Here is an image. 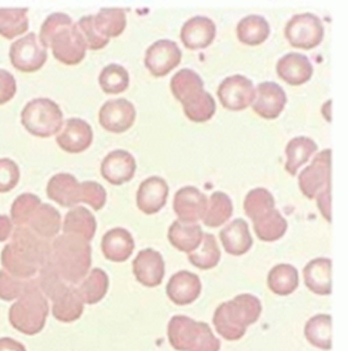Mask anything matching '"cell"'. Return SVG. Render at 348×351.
Here are the masks:
<instances>
[{
    "instance_id": "6da1fadb",
    "label": "cell",
    "mask_w": 348,
    "mask_h": 351,
    "mask_svg": "<svg viewBox=\"0 0 348 351\" xmlns=\"http://www.w3.org/2000/svg\"><path fill=\"white\" fill-rule=\"evenodd\" d=\"M50 241L35 234L28 227L16 226L10 243L1 251V265L11 276L29 280L50 262Z\"/></svg>"
},
{
    "instance_id": "7a4b0ae2",
    "label": "cell",
    "mask_w": 348,
    "mask_h": 351,
    "mask_svg": "<svg viewBox=\"0 0 348 351\" xmlns=\"http://www.w3.org/2000/svg\"><path fill=\"white\" fill-rule=\"evenodd\" d=\"M39 39L46 49H52L55 60L63 64L75 66L85 58L87 46L82 34L71 17L65 14L49 16L41 25Z\"/></svg>"
},
{
    "instance_id": "3957f363",
    "label": "cell",
    "mask_w": 348,
    "mask_h": 351,
    "mask_svg": "<svg viewBox=\"0 0 348 351\" xmlns=\"http://www.w3.org/2000/svg\"><path fill=\"white\" fill-rule=\"evenodd\" d=\"M50 263L68 284H80L92 265L90 241L71 234L57 237L51 243Z\"/></svg>"
},
{
    "instance_id": "277c9868",
    "label": "cell",
    "mask_w": 348,
    "mask_h": 351,
    "mask_svg": "<svg viewBox=\"0 0 348 351\" xmlns=\"http://www.w3.org/2000/svg\"><path fill=\"white\" fill-rule=\"evenodd\" d=\"M262 303L257 297L249 293L235 297L233 301L224 302L214 314V328L227 341H239L246 333L249 325L260 316Z\"/></svg>"
},
{
    "instance_id": "5b68a950",
    "label": "cell",
    "mask_w": 348,
    "mask_h": 351,
    "mask_svg": "<svg viewBox=\"0 0 348 351\" xmlns=\"http://www.w3.org/2000/svg\"><path fill=\"white\" fill-rule=\"evenodd\" d=\"M49 315L47 298L36 285L35 278L29 279L25 291L11 306L9 320L17 331L34 336L42 331Z\"/></svg>"
},
{
    "instance_id": "8992f818",
    "label": "cell",
    "mask_w": 348,
    "mask_h": 351,
    "mask_svg": "<svg viewBox=\"0 0 348 351\" xmlns=\"http://www.w3.org/2000/svg\"><path fill=\"white\" fill-rule=\"evenodd\" d=\"M170 344L177 351H219L221 341L205 322L176 315L168 324Z\"/></svg>"
},
{
    "instance_id": "52a82bcc",
    "label": "cell",
    "mask_w": 348,
    "mask_h": 351,
    "mask_svg": "<svg viewBox=\"0 0 348 351\" xmlns=\"http://www.w3.org/2000/svg\"><path fill=\"white\" fill-rule=\"evenodd\" d=\"M21 121L30 134L50 138L62 130L63 112L60 106L49 98H35L25 104Z\"/></svg>"
},
{
    "instance_id": "ba28073f",
    "label": "cell",
    "mask_w": 348,
    "mask_h": 351,
    "mask_svg": "<svg viewBox=\"0 0 348 351\" xmlns=\"http://www.w3.org/2000/svg\"><path fill=\"white\" fill-rule=\"evenodd\" d=\"M284 36L293 47L311 50L323 40V23L314 14L295 15L286 25Z\"/></svg>"
},
{
    "instance_id": "9c48e42d",
    "label": "cell",
    "mask_w": 348,
    "mask_h": 351,
    "mask_svg": "<svg viewBox=\"0 0 348 351\" xmlns=\"http://www.w3.org/2000/svg\"><path fill=\"white\" fill-rule=\"evenodd\" d=\"M9 56L15 69L22 73H34L45 64L47 49L35 33H29L11 44Z\"/></svg>"
},
{
    "instance_id": "30bf717a",
    "label": "cell",
    "mask_w": 348,
    "mask_h": 351,
    "mask_svg": "<svg viewBox=\"0 0 348 351\" xmlns=\"http://www.w3.org/2000/svg\"><path fill=\"white\" fill-rule=\"evenodd\" d=\"M298 181L300 190L310 199L332 185V150L317 154L312 163L299 174Z\"/></svg>"
},
{
    "instance_id": "8fae6325",
    "label": "cell",
    "mask_w": 348,
    "mask_h": 351,
    "mask_svg": "<svg viewBox=\"0 0 348 351\" xmlns=\"http://www.w3.org/2000/svg\"><path fill=\"white\" fill-rule=\"evenodd\" d=\"M254 93L253 82L243 75L224 79L217 90L221 104L230 111H241L249 108L253 101Z\"/></svg>"
},
{
    "instance_id": "7c38bea8",
    "label": "cell",
    "mask_w": 348,
    "mask_h": 351,
    "mask_svg": "<svg viewBox=\"0 0 348 351\" xmlns=\"http://www.w3.org/2000/svg\"><path fill=\"white\" fill-rule=\"evenodd\" d=\"M182 52L176 43L158 40L149 46L145 55V66L153 76L160 77L169 74L179 66Z\"/></svg>"
},
{
    "instance_id": "4fadbf2b",
    "label": "cell",
    "mask_w": 348,
    "mask_h": 351,
    "mask_svg": "<svg viewBox=\"0 0 348 351\" xmlns=\"http://www.w3.org/2000/svg\"><path fill=\"white\" fill-rule=\"evenodd\" d=\"M286 103L287 95L284 88L275 82L266 81L259 84L257 87L252 108L254 112L260 117L266 120H275L281 115Z\"/></svg>"
},
{
    "instance_id": "5bb4252c",
    "label": "cell",
    "mask_w": 348,
    "mask_h": 351,
    "mask_svg": "<svg viewBox=\"0 0 348 351\" xmlns=\"http://www.w3.org/2000/svg\"><path fill=\"white\" fill-rule=\"evenodd\" d=\"M136 111L129 101L120 98L105 103L99 111L101 127L111 133H123L134 125Z\"/></svg>"
},
{
    "instance_id": "9a60e30c",
    "label": "cell",
    "mask_w": 348,
    "mask_h": 351,
    "mask_svg": "<svg viewBox=\"0 0 348 351\" xmlns=\"http://www.w3.org/2000/svg\"><path fill=\"white\" fill-rule=\"evenodd\" d=\"M173 206L176 215L179 216V221L195 223L204 217L208 198L197 187L186 186L176 192Z\"/></svg>"
},
{
    "instance_id": "2e32d148",
    "label": "cell",
    "mask_w": 348,
    "mask_h": 351,
    "mask_svg": "<svg viewBox=\"0 0 348 351\" xmlns=\"http://www.w3.org/2000/svg\"><path fill=\"white\" fill-rule=\"evenodd\" d=\"M133 271L140 284L147 287L160 285L165 274L163 256L153 249L141 250L133 262Z\"/></svg>"
},
{
    "instance_id": "e0dca14e",
    "label": "cell",
    "mask_w": 348,
    "mask_h": 351,
    "mask_svg": "<svg viewBox=\"0 0 348 351\" xmlns=\"http://www.w3.org/2000/svg\"><path fill=\"white\" fill-rule=\"evenodd\" d=\"M101 176L111 185L120 186L132 180L136 171L135 158L128 151H111L101 162Z\"/></svg>"
},
{
    "instance_id": "ac0fdd59",
    "label": "cell",
    "mask_w": 348,
    "mask_h": 351,
    "mask_svg": "<svg viewBox=\"0 0 348 351\" xmlns=\"http://www.w3.org/2000/svg\"><path fill=\"white\" fill-rule=\"evenodd\" d=\"M62 150L70 154H80L87 150L93 141V131L86 121L81 119H69L55 138Z\"/></svg>"
},
{
    "instance_id": "d6986e66",
    "label": "cell",
    "mask_w": 348,
    "mask_h": 351,
    "mask_svg": "<svg viewBox=\"0 0 348 351\" xmlns=\"http://www.w3.org/2000/svg\"><path fill=\"white\" fill-rule=\"evenodd\" d=\"M169 186L160 176H151L142 181L136 195V204L146 215L156 214L166 204Z\"/></svg>"
},
{
    "instance_id": "ffe728a7",
    "label": "cell",
    "mask_w": 348,
    "mask_h": 351,
    "mask_svg": "<svg viewBox=\"0 0 348 351\" xmlns=\"http://www.w3.org/2000/svg\"><path fill=\"white\" fill-rule=\"evenodd\" d=\"M201 293V281L199 276L188 271H177L170 278L166 285V295L170 301L177 306H187L193 303Z\"/></svg>"
},
{
    "instance_id": "44dd1931",
    "label": "cell",
    "mask_w": 348,
    "mask_h": 351,
    "mask_svg": "<svg viewBox=\"0 0 348 351\" xmlns=\"http://www.w3.org/2000/svg\"><path fill=\"white\" fill-rule=\"evenodd\" d=\"M216 36L214 21L197 16L184 23L181 29V40L189 50H201L211 45Z\"/></svg>"
},
{
    "instance_id": "7402d4cb",
    "label": "cell",
    "mask_w": 348,
    "mask_h": 351,
    "mask_svg": "<svg viewBox=\"0 0 348 351\" xmlns=\"http://www.w3.org/2000/svg\"><path fill=\"white\" fill-rule=\"evenodd\" d=\"M52 301V314L60 322H73L80 319L85 303L77 287L66 284L55 293Z\"/></svg>"
},
{
    "instance_id": "603a6c76",
    "label": "cell",
    "mask_w": 348,
    "mask_h": 351,
    "mask_svg": "<svg viewBox=\"0 0 348 351\" xmlns=\"http://www.w3.org/2000/svg\"><path fill=\"white\" fill-rule=\"evenodd\" d=\"M47 197L64 208H73L81 202L80 182L71 174L60 173L51 178L46 187Z\"/></svg>"
},
{
    "instance_id": "cb8c5ba5",
    "label": "cell",
    "mask_w": 348,
    "mask_h": 351,
    "mask_svg": "<svg viewBox=\"0 0 348 351\" xmlns=\"http://www.w3.org/2000/svg\"><path fill=\"white\" fill-rule=\"evenodd\" d=\"M277 75L289 85L306 84L314 73V66L308 57L301 53H288L277 62Z\"/></svg>"
},
{
    "instance_id": "d4e9b609",
    "label": "cell",
    "mask_w": 348,
    "mask_h": 351,
    "mask_svg": "<svg viewBox=\"0 0 348 351\" xmlns=\"http://www.w3.org/2000/svg\"><path fill=\"white\" fill-rule=\"evenodd\" d=\"M179 101L184 106L186 116L193 122H206L211 120L216 112L214 98L204 90V86L189 90Z\"/></svg>"
},
{
    "instance_id": "484cf974",
    "label": "cell",
    "mask_w": 348,
    "mask_h": 351,
    "mask_svg": "<svg viewBox=\"0 0 348 351\" xmlns=\"http://www.w3.org/2000/svg\"><path fill=\"white\" fill-rule=\"evenodd\" d=\"M219 238L225 251L234 256L245 255L253 244L249 223L243 219L232 221L224 227L219 233Z\"/></svg>"
},
{
    "instance_id": "4316f807",
    "label": "cell",
    "mask_w": 348,
    "mask_h": 351,
    "mask_svg": "<svg viewBox=\"0 0 348 351\" xmlns=\"http://www.w3.org/2000/svg\"><path fill=\"white\" fill-rule=\"evenodd\" d=\"M135 243L129 232L125 228L110 230L101 241L104 256L112 262H125L132 256Z\"/></svg>"
},
{
    "instance_id": "83f0119b",
    "label": "cell",
    "mask_w": 348,
    "mask_h": 351,
    "mask_svg": "<svg viewBox=\"0 0 348 351\" xmlns=\"http://www.w3.org/2000/svg\"><path fill=\"white\" fill-rule=\"evenodd\" d=\"M303 280L310 291L319 296L332 293V261L319 257L308 262L303 268Z\"/></svg>"
},
{
    "instance_id": "f1b7e54d",
    "label": "cell",
    "mask_w": 348,
    "mask_h": 351,
    "mask_svg": "<svg viewBox=\"0 0 348 351\" xmlns=\"http://www.w3.org/2000/svg\"><path fill=\"white\" fill-rule=\"evenodd\" d=\"M62 226L60 211L50 204H42L36 209L32 216L27 227L35 234L51 241L58 236Z\"/></svg>"
},
{
    "instance_id": "f546056e",
    "label": "cell",
    "mask_w": 348,
    "mask_h": 351,
    "mask_svg": "<svg viewBox=\"0 0 348 351\" xmlns=\"http://www.w3.org/2000/svg\"><path fill=\"white\" fill-rule=\"evenodd\" d=\"M63 231L64 234L80 237L90 241L97 231V221L88 209L84 206H75L65 216Z\"/></svg>"
},
{
    "instance_id": "4dcf8cb0",
    "label": "cell",
    "mask_w": 348,
    "mask_h": 351,
    "mask_svg": "<svg viewBox=\"0 0 348 351\" xmlns=\"http://www.w3.org/2000/svg\"><path fill=\"white\" fill-rule=\"evenodd\" d=\"M203 230L198 223H184L175 221L170 226L168 238L171 245L184 252L195 251L203 241Z\"/></svg>"
},
{
    "instance_id": "1f68e13d",
    "label": "cell",
    "mask_w": 348,
    "mask_h": 351,
    "mask_svg": "<svg viewBox=\"0 0 348 351\" xmlns=\"http://www.w3.org/2000/svg\"><path fill=\"white\" fill-rule=\"evenodd\" d=\"M305 337L312 346L330 350L333 346V319L328 314L314 315L305 325Z\"/></svg>"
},
{
    "instance_id": "d6a6232c",
    "label": "cell",
    "mask_w": 348,
    "mask_h": 351,
    "mask_svg": "<svg viewBox=\"0 0 348 351\" xmlns=\"http://www.w3.org/2000/svg\"><path fill=\"white\" fill-rule=\"evenodd\" d=\"M317 151V144L311 138L306 136H297L289 141L286 147V171L290 176H297L299 168L305 165L310 160V157Z\"/></svg>"
},
{
    "instance_id": "836d02e7",
    "label": "cell",
    "mask_w": 348,
    "mask_h": 351,
    "mask_svg": "<svg viewBox=\"0 0 348 351\" xmlns=\"http://www.w3.org/2000/svg\"><path fill=\"white\" fill-rule=\"evenodd\" d=\"M240 43L245 45L256 46L263 44L270 34L268 21L258 15H251L240 21L236 27Z\"/></svg>"
},
{
    "instance_id": "e575fe53",
    "label": "cell",
    "mask_w": 348,
    "mask_h": 351,
    "mask_svg": "<svg viewBox=\"0 0 348 351\" xmlns=\"http://www.w3.org/2000/svg\"><path fill=\"white\" fill-rule=\"evenodd\" d=\"M28 28V9L0 8V36L11 40L16 36L25 34Z\"/></svg>"
},
{
    "instance_id": "d590c367",
    "label": "cell",
    "mask_w": 348,
    "mask_h": 351,
    "mask_svg": "<svg viewBox=\"0 0 348 351\" xmlns=\"http://www.w3.org/2000/svg\"><path fill=\"white\" fill-rule=\"evenodd\" d=\"M109 289V276L100 268L92 269L81 281L77 291L86 304H95L104 298Z\"/></svg>"
},
{
    "instance_id": "8d00e7d4",
    "label": "cell",
    "mask_w": 348,
    "mask_h": 351,
    "mask_svg": "<svg viewBox=\"0 0 348 351\" xmlns=\"http://www.w3.org/2000/svg\"><path fill=\"white\" fill-rule=\"evenodd\" d=\"M95 28L105 38L120 36L125 29L127 17L125 11L120 8H106L100 9L97 15L93 16Z\"/></svg>"
},
{
    "instance_id": "74e56055",
    "label": "cell",
    "mask_w": 348,
    "mask_h": 351,
    "mask_svg": "<svg viewBox=\"0 0 348 351\" xmlns=\"http://www.w3.org/2000/svg\"><path fill=\"white\" fill-rule=\"evenodd\" d=\"M298 285V271L290 265H277L269 273V289L279 296H288L297 290Z\"/></svg>"
},
{
    "instance_id": "f35d334b",
    "label": "cell",
    "mask_w": 348,
    "mask_h": 351,
    "mask_svg": "<svg viewBox=\"0 0 348 351\" xmlns=\"http://www.w3.org/2000/svg\"><path fill=\"white\" fill-rule=\"evenodd\" d=\"M254 232L260 241H275L284 236L287 231V221L276 209L253 221Z\"/></svg>"
},
{
    "instance_id": "ab89813d",
    "label": "cell",
    "mask_w": 348,
    "mask_h": 351,
    "mask_svg": "<svg viewBox=\"0 0 348 351\" xmlns=\"http://www.w3.org/2000/svg\"><path fill=\"white\" fill-rule=\"evenodd\" d=\"M232 214L233 203L228 195H225L224 192H214L212 196L210 197L209 204L205 211L203 221L205 226L216 228L224 225L230 219Z\"/></svg>"
},
{
    "instance_id": "60d3db41",
    "label": "cell",
    "mask_w": 348,
    "mask_h": 351,
    "mask_svg": "<svg viewBox=\"0 0 348 351\" xmlns=\"http://www.w3.org/2000/svg\"><path fill=\"white\" fill-rule=\"evenodd\" d=\"M188 260L193 266L204 271L217 266L221 260V251L216 238L210 233H204L200 245L189 252Z\"/></svg>"
},
{
    "instance_id": "b9f144b4",
    "label": "cell",
    "mask_w": 348,
    "mask_h": 351,
    "mask_svg": "<svg viewBox=\"0 0 348 351\" xmlns=\"http://www.w3.org/2000/svg\"><path fill=\"white\" fill-rule=\"evenodd\" d=\"M99 84L105 93L119 95L128 88L129 74L125 71V66L109 64L100 73Z\"/></svg>"
},
{
    "instance_id": "7bdbcfd3",
    "label": "cell",
    "mask_w": 348,
    "mask_h": 351,
    "mask_svg": "<svg viewBox=\"0 0 348 351\" xmlns=\"http://www.w3.org/2000/svg\"><path fill=\"white\" fill-rule=\"evenodd\" d=\"M244 208L251 220H258L259 217L275 209L274 197L265 189H254L249 191L245 198Z\"/></svg>"
},
{
    "instance_id": "ee69618b",
    "label": "cell",
    "mask_w": 348,
    "mask_h": 351,
    "mask_svg": "<svg viewBox=\"0 0 348 351\" xmlns=\"http://www.w3.org/2000/svg\"><path fill=\"white\" fill-rule=\"evenodd\" d=\"M40 204V198L33 193L21 195L16 198L11 206V221L16 226H27Z\"/></svg>"
},
{
    "instance_id": "f6af8a7d",
    "label": "cell",
    "mask_w": 348,
    "mask_h": 351,
    "mask_svg": "<svg viewBox=\"0 0 348 351\" xmlns=\"http://www.w3.org/2000/svg\"><path fill=\"white\" fill-rule=\"evenodd\" d=\"M77 28L80 30L85 44L90 50H101L109 44V39L101 36L95 28L93 16H85L77 22Z\"/></svg>"
},
{
    "instance_id": "bcb514c9",
    "label": "cell",
    "mask_w": 348,
    "mask_h": 351,
    "mask_svg": "<svg viewBox=\"0 0 348 351\" xmlns=\"http://www.w3.org/2000/svg\"><path fill=\"white\" fill-rule=\"evenodd\" d=\"M81 202L92 206L95 210H100L106 203V191L95 181H84L80 184Z\"/></svg>"
},
{
    "instance_id": "7dc6e473",
    "label": "cell",
    "mask_w": 348,
    "mask_h": 351,
    "mask_svg": "<svg viewBox=\"0 0 348 351\" xmlns=\"http://www.w3.org/2000/svg\"><path fill=\"white\" fill-rule=\"evenodd\" d=\"M28 280H21L8 271H0V298L10 302L17 300L25 291Z\"/></svg>"
},
{
    "instance_id": "c3c4849f",
    "label": "cell",
    "mask_w": 348,
    "mask_h": 351,
    "mask_svg": "<svg viewBox=\"0 0 348 351\" xmlns=\"http://www.w3.org/2000/svg\"><path fill=\"white\" fill-rule=\"evenodd\" d=\"M20 181V168L10 158H0V193L14 190Z\"/></svg>"
},
{
    "instance_id": "681fc988",
    "label": "cell",
    "mask_w": 348,
    "mask_h": 351,
    "mask_svg": "<svg viewBox=\"0 0 348 351\" xmlns=\"http://www.w3.org/2000/svg\"><path fill=\"white\" fill-rule=\"evenodd\" d=\"M17 85L14 75L9 71L0 69V106L10 101L16 95Z\"/></svg>"
},
{
    "instance_id": "f907efd6",
    "label": "cell",
    "mask_w": 348,
    "mask_h": 351,
    "mask_svg": "<svg viewBox=\"0 0 348 351\" xmlns=\"http://www.w3.org/2000/svg\"><path fill=\"white\" fill-rule=\"evenodd\" d=\"M316 198L321 214L325 220L332 222V185L325 187Z\"/></svg>"
},
{
    "instance_id": "816d5d0a",
    "label": "cell",
    "mask_w": 348,
    "mask_h": 351,
    "mask_svg": "<svg viewBox=\"0 0 348 351\" xmlns=\"http://www.w3.org/2000/svg\"><path fill=\"white\" fill-rule=\"evenodd\" d=\"M12 221L6 215H0V241H8L12 234Z\"/></svg>"
},
{
    "instance_id": "f5cc1de1",
    "label": "cell",
    "mask_w": 348,
    "mask_h": 351,
    "mask_svg": "<svg viewBox=\"0 0 348 351\" xmlns=\"http://www.w3.org/2000/svg\"><path fill=\"white\" fill-rule=\"evenodd\" d=\"M0 351H27L25 346L12 338H0Z\"/></svg>"
}]
</instances>
